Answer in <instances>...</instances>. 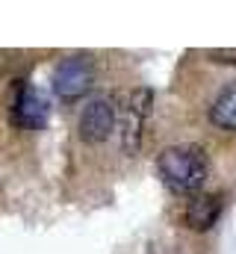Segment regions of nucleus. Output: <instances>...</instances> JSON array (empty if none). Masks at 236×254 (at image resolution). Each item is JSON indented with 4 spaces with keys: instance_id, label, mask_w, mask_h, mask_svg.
Returning a JSON list of instances; mask_svg holds the SVG:
<instances>
[{
    "instance_id": "423d86ee",
    "label": "nucleus",
    "mask_w": 236,
    "mask_h": 254,
    "mask_svg": "<svg viewBox=\"0 0 236 254\" xmlns=\"http://www.w3.org/2000/svg\"><path fill=\"white\" fill-rule=\"evenodd\" d=\"M219 216H222V198L210 195V192L195 195L186 207V225L192 231H210L219 222Z\"/></svg>"
},
{
    "instance_id": "f257e3e1",
    "label": "nucleus",
    "mask_w": 236,
    "mask_h": 254,
    "mask_svg": "<svg viewBox=\"0 0 236 254\" xmlns=\"http://www.w3.org/2000/svg\"><path fill=\"white\" fill-rule=\"evenodd\" d=\"M160 178L180 195H192L204 187L207 175H210V160L201 148L195 145H175L166 148L157 160Z\"/></svg>"
},
{
    "instance_id": "7ed1b4c3",
    "label": "nucleus",
    "mask_w": 236,
    "mask_h": 254,
    "mask_svg": "<svg viewBox=\"0 0 236 254\" xmlns=\"http://www.w3.org/2000/svg\"><path fill=\"white\" fill-rule=\"evenodd\" d=\"M116 130V110L107 98H95L80 113V139L86 145H101Z\"/></svg>"
},
{
    "instance_id": "20e7f679",
    "label": "nucleus",
    "mask_w": 236,
    "mask_h": 254,
    "mask_svg": "<svg viewBox=\"0 0 236 254\" xmlns=\"http://www.w3.org/2000/svg\"><path fill=\"white\" fill-rule=\"evenodd\" d=\"M12 119L24 130L45 127V122H48V98L39 89H33L30 83L18 86V95H15V104H12Z\"/></svg>"
},
{
    "instance_id": "6e6552de",
    "label": "nucleus",
    "mask_w": 236,
    "mask_h": 254,
    "mask_svg": "<svg viewBox=\"0 0 236 254\" xmlns=\"http://www.w3.org/2000/svg\"><path fill=\"white\" fill-rule=\"evenodd\" d=\"M207 57L213 63H236V48H231V51L228 48H219V51H210Z\"/></svg>"
},
{
    "instance_id": "0eeeda50",
    "label": "nucleus",
    "mask_w": 236,
    "mask_h": 254,
    "mask_svg": "<svg viewBox=\"0 0 236 254\" xmlns=\"http://www.w3.org/2000/svg\"><path fill=\"white\" fill-rule=\"evenodd\" d=\"M210 122L222 130H236V80L216 98L210 110Z\"/></svg>"
},
{
    "instance_id": "f03ea898",
    "label": "nucleus",
    "mask_w": 236,
    "mask_h": 254,
    "mask_svg": "<svg viewBox=\"0 0 236 254\" xmlns=\"http://www.w3.org/2000/svg\"><path fill=\"white\" fill-rule=\"evenodd\" d=\"M95 86V65L89 57H68L54 71V92L62 101H77Z\"/></svg>"
},
{
    "instance_id": "39448f33",
    "label": "nucleus",
    "mask_w": 236,
    "mask_h": 254,
    "mask_svg": "<svg viewBox=\"0 0 236 254\" xmlns=\"http://www.w3.org/2000/svg\"><path fill=\"white\" fill-rule=\"evenodd\" d=\"M151 101H154V95L148 92V89H136L133 95H130V107L124 110V139H121V145H124V151L127 154H136L139 151V139H142V125H145V119L151 116Z\"/></svg>"
}]
</instances>
